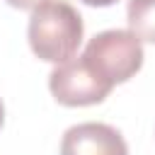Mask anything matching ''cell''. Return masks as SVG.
<instances>
[{"label":"cell","mask_w":155,"mask_h":155,"mask_svg":"<svg viewBox=\"0 0 155 155\" xmlns=\"http://www.w3.org/2000/svg\"><path fill=\"white\" fill-rule=\"evenodd\" d=\"M2 121H5V107H2V99H0V128H2Z\"/></svg>","instance_id":"8"},{"label":"cell","mask_w":155,"mask_h":155,"mask_svg":"<svg viewBox=\"0 0 155 155\" xmlns=\"http://www.w3.org/2000/svg\"><path fill=\"white\" fill-rule=\"evenodd\" d=\"M48 90H51L53 99L63 107H90V104L104 102L114 87L107 85L104 80H99L87 68L82 56H78L65 63H58L51 70Z\"/></svg>","instance_id":"3"},{"label":"cell","mask_w":155,"mask_h":155,"mask_svg":"<svg viewBox=\"0 0 155 155\" xmlns=\"http://www.w3.org/2000/svg\"><path fill=\"white\" fill-rule=\"evenodd\" d=\"M7 5H12V7H17V10H34L39 2H44V0H5Z\"/></svg>","instance_id":"6"},{"label":"cell","mask_w":155,"mask_h":155,"mask_svg":"<svg viewBox=\"0 0 155 155\" xmlns=\"http://www.w3.org/2000/svg\"><path fill=\"white\" fill-rule=\"evenodd\" d=\"M61 155H128V145L114 126L85 121L63 133Z\"/></svg>","instance_id":"4"},{"label":"cell","mask_w":155,"mask_h":155,"mask_svg":"<svg viewBox=\"0 0 155 155\" xmlns=\"http://www.w3.org/2000/svg\"><path fill=\"white\" fill-rule=\"evenodd\" d=\"M80 2H85V5H90V7H109V5H114V2H119V0H80Z\"/></svg>","instance_id":"7"},{"label":"cell","mask_w":155,"mask_h":155,"mask_svg":"<svg viewBox=\"0 0 155 155\" xmlns=\"http://www.w3.org/2000/svg\"><path fill=\"white\" fill-rule=\"evenodd\" d=\"M143 58V41L131 29L99 31L87 41L82 51L87 68L111 87L131 80L140 70Z\"/></svg>","instance_id":"2"},{"label":"cell","mask_w":155,"mask_h":155,"mask_svg":"<svg viewBox=\"0 0 155 155\" xmlns=\"http://www.w3.org/2000/svg\"><path fill=\"white\" fill-rule=\"evenodd\" d=\"M128 29L148 44H155V0H128L126 5Z\"/></svg>","instance_id":"5"},{"label":"cell","mask_w":155,"mask_h":155,"mask_svg":"<svg viewBox=\"0 0 155 155\" xmlns=\"http://www.w3.org/2000/svg\"><path fill=\"white\" fill-rule=\"evenodd\" d=\"M82 17L65 0H44L31 10L27 39L31 51L46 63L70 61L82 44Z\"/></svg>","instance_id":"1"}]
</instances>
